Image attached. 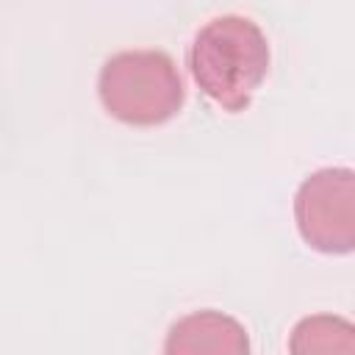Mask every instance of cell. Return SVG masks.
I'll return each instance as SVG.
<instances>
[{
  "mask_svg": "<svg viewBox=\"0 0 355 355\" xmlns=\"http://www.w3.org/2000/svg\"><path fill=\"white\" fill-rule=\"evenodd\" d=\"M294 222L302 241L324 255H347L355 244V175L324 166L308 175L294 194Z\"/></svg>",
  "mask_w": 355,
  "mask_h": 355,
  "instance_id": "3",
  "label": "cell"
},
{
  "mask_svg": "<svg viewBox=\"0 0 355 355\" xmlns=\"http://www.w3.org/2000/svg\"><path fill=\"white\" fill-rule=\"evenodd\" d=\"M189 69L216 108L239 114L252 103L269 72V42L250 17H214L194 33Z\"/></svg>",
  "mask_w": 355,
  "mask_h": 355,
  "instance_id": "1",
  "label": "cell"
},
{
  "mask_svg": "<svg viewBox=\"0 0 355 355\" xmlns=\"http://www.w3.org/2000/svg\"><path fill=\"white\" fill-rule=\"evenodd\" d=\"M247 349H250V338L244 324L214 308L194 311L178 319L164 341V352L169 355H202V352L241 355Z\"/></svg>",
  "mask_w": 355,
  "mask_h": 355,
  "instance_id": "4",
  "label": "cell"
},
{
  "mask_svg": "<svg viewBox=\"0 0 355 355\" xmlns=\"http://www.w3.org/2000/svg\"><path fill=\"white\" fill-rule=\"evenodd\" d=\"M288 347L294 352H349L352 324L338 316H305L291 330Z\"/></svg>",
  "mask_w": 355,
  "mask_h": 355,
  "instance_id": "5",
  "label": "cell"
},
{
  "mask_svg": "<svg viewBox=\"0 0 355 355\" xmlns=\"http://www.w3.org/2000/svg\"><path fill=\"white\" fill-rule=\"evenodd\" d=\"M103 108L125 125H161L183 105V80L175 61L161 50H122L97 78Z\"/></svg>",
  "mask_w": 355,
  "mask_h": 355,
  "instance_id": "2",
  "label": "cell"
}]
</instances>
